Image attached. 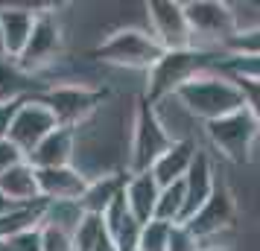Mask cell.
<instances>
[{
  "instance_id": "1",
  "label": "cell",
  "mask_w": 260,
  "mask_h": 251,
  "mask_svg": "<svg viewBox=\"0 0 260 251\" xmlns=\"http://www.w3.org/2000/svg\"><path fill=\"white\" fill-rule=\"evenodd\" d=\"M176 102L190 117H199L202 123H211V120H219L231 111H240L243 108V94L231 76L225 73H202L196 79H190L187 85H181L176 94Z\"/></svg>"
},
{
  "instance_id": "2",
  "label": "cell",
  "mask_w": 260,
  "mask_h": 251,
  "mask_svg": "<svg viewBox=\"0 0 260 251\" xmlns=\"http://www.w3.org/2000/svg\"><path fill=\"white\" fill-rule=\"evenodd\" d=\"M216 67V56L202 47H187V50H167L158 59L152 70H149V88H146V99L149 102H161L167 96H173L187 85L190 79H196L202 73H208Z\"/></svg>"
},
{
  "instance_id": "3",
  "label": "cell",
  "mask_w": 260,
  "mask_h": 251,
  "mask_svg": "<svg viewBox=\"0 0 260 251\" xmlns=\"http://www.w3.org/2000/svg\"><path fill=\"white\" fill-rule=\"evenodd\" d=\"M176 144L173 134L167 132L164 120L158 117V108L149 99H141L135 111V126H132V155L129 172H149L152 164Z\"/></svg>"
},
{
  "instance_id": "4",
  "label": "cell",
  "mask_w": 260,
  "mask_h": 251,
  "mask_svg": "<svg viewBox=\"0 0 260 251\" xmlns=\"http://www.w3.org/2000/svg\"><path fill=\"white\" fill-rule=\"evenodd\" d=\"M164 53L167 50L155 41L149 29H117L94 50L96 59L132 70H152Z\"/></svg>"
},
{
  "instance_id": "5",
  "label": "cell",
  "mask_w": 260,
  "mask_h": 251,
  "mask_svg": "<svg viewBox=\"0 0 260 251\" xmlns=\"http://www.w3.org/2000/svg\"><path fill=\"white\" fill-rule=\"evenodd\" d=\"M106 96H108L106 91L88 88V85H56V88H47V91H38L36 99L41 105H47L56 126L79 129V123L91 117L96 108L106 102Z\"/></svg>"
},
{
  "instance_id": "6",
  "label": "cell",
  "mask_w": 260,
  "mask_h": 251,
  "mask_svg": "<svg viewBox=\"0 0 260 251\" xmlns=\"http://www.w3.org/2000/svg\"><path fill=\"white\" fill-rule=\"evenodd\" d=\"M205 132L211 137V144L216 146L228 161H234V164L251 161L254 144L260 140V126L246 111V105L240 108V111L225 114V117H219V120L205 123Z\"/></svg>"
},
{
  "instance_id": "7",
  "label": "cell",
  "mask_w": 260,
  "mask_h": 251,
  "mask_svg": "<svg viewBox=\"0 0 260 251\" xmlns=\"http://www.w3.org/2000/svg\"><path fill=\"white\" fill-rule=\"evenodd\" d=\"M181 6H184L193 44H196V38H211L219 47H225L228 38L237 35L234 6L216 3V0H193V3H181Z\"/></svg>"
},
{
  "instance_id": "8",
  "label": "cell",
  "mask_w": 260,
  "mask_h": 251,
  "mask_svg": "<svg viewBox=\"0 0 260 251\" xmlns=\"http://www.w3.org/2000/svg\"><path fill=\"white\" fill-rule=\"evenodd\" d=\"M53 129H56L53 114H50L47 105H41V102L36 99V94H32V96H26V99H21V105H18V111H15L12 123H9L6 140L26 158L50 132H53Z\"/></svg>"
},
{
  "instance_id": "9",
  "label": "cell",
  "mask_w": 260,
  "mask_h": 251,
  "mask_svg": "<svg viewBox=\"0 0 260 251\" xmlns=\"http://www.w3.org/2000/svg\"><path fill=\"white\" fill-rule=\"evenodd\" d=\"M146 15H149V32L164 50L193 47V35H190L181 3H176V0H152L146 6Z\"/></svg>"
},
{
  "instance_id": "10",
  "label": "cell",
  "mask_w": 260,
  "mask_h": 251,
  "mask_svg": "<svg viewBox=\"0 0 260 251\" xmlns=\"http://www.w3.org/2000/svg\"><path fill=\"white\" fill-rule=\"evenodd\" d=\"M231 222H234V199H231V190L216 181V190L211 193V199L202 204L187 222H181V225H187L202 239V245H208L213 237H219L222 231H228Z\"/></svg>"
},
{
  "instance_id": "11",
  "label": "cell",
  "mask_w": 260,
  "mask_h": 251,
  "mask_svg": "<svg viewBox=\"0 0 260 251\" xmlns=\"http://www.w3.org/2000/svg\"><path fill=\"white\" fill-rule=\"evenodd\" d=\"M59 53H61V29H59V24H56V18H53L50 12H38L36 15V26H32V35H29L24 53L18 56L15 64L29 76L36 67L56 61Z\"/></svg>"
},
{
  "instance_id": "12",
  "label": "cell",
  "mask_w": 260,
  "mask_h": 251,
  "mask_svg": "<svg viewBox=\"0 0 260 251\" xmlns=\"http://www.w3.org/2000/svg\"><path fill=\"white\" fill-rule=\"evenodd\" d=\"M36 178H38V196L44 202H79L88 181H91L73 164L71 167L36 169Z\"/></svg>"
},
{
  "instance_id": "13",
  "label": "cell",
  "mask_w": 260,
  "mask_h": 251,
  "mask_svg": "<svg viewBox=\"0 0 260 251\" xmlns=\"http://www.w3.org/2000/svg\"><path fill=\"white\" fill-rule=\"evenodd\" d=\"M76 155V129L56 126L41 144L26 155L32 169H53V167H71Z\"/></svg>"
},
{
  "instance_id": "14",
  "label": "cell",
  "mask_w": 260,
  "mask_h": 251,
  "mask_svg": "<svg viewBox=\"0 0 260 251\" xmlns=\"http://www.w3.org/2000/svg\"><path fill=\"white\" fill-rule=\"evenodd\" d=\"M181 184H184V222H187L190 216L211 199V193L216 190V175H213V164L208 158V152H202V149L196 152Z\"/></svg>"
},
{
  "instance_id": "15",
  "label": "cell",
  "mask_w": 260,
  "mask_h": 251,
  "mask_svg": "<svg viewBox=\"0 0 260 251\" xmlns=\"http://www.w3.org/2000/svg\"><path fill=\"white\" fill-rule=\"evenodd\" d=\"M103 225L111 239V245L117 251H138V239H141V222L132 216L129 204H126V193L111 202L106 213H103Z\"/></svg>"
},
{
  "instance_id": "16",
  "label": "cell",
  "mask_w": 260,
  "mask_h": 251,
  "mask_svg": "<svg viewBox=\"0 0 260 251\" xmlns=\"http://www.w3.org/2000/svg\"><path fill=\"white\" fill-rule=\"evenodd\" d=\"M196 144L190 140V137H178L176 144L167 149L164 155L158 158L149 169V175L155 178L158 187H170V184H178V181L187 175L190 164H193V158H196Z\"/></svg>"
},
{
  "instance_id": "17",
  "label": "cell",
  "mask_w": 260,
  "mask_h": 251,
  "mask_svg": "<svg viewBox=\"0 0 260 251\" xmlns=\"http://www.w3.org/2000/svg\"><path fill=\"white\" fill-rule=\"evenodd\" d=\"M126 181H129V172L126 169L106 172V175H94V178L88 181L82 199H79L82 210L85 213H94V216H103L111 207V202L126 193Z\"/></svg>"
},
{
  "instance_id": "18",
  "label": "cell",
  "mask_w": 260,
  "mask_h": 251,
  "mask_svg": "<svg viewBox=\"0 0 260 251\" xmlns=\"http://www.w3.org/2000/svg\"><path fill=\"white\" fill-rule=\"evenodd\" d=\"M32 26H36V12L21 9V6L0 9V32H3V50L9 61H18V56L24 53L26 41L32 35Z\"/></svg>"
},
{
  "instance_id": "19",
  "label": "cell",
  "mask_w": 260,
  "mask_h": 251,
  "mask_svg": "<svg viewBox=\"0 0 260 251\" xmlns=\"http://www.w3.org/2000/svg\"><path fill=\"white\" fill-rule=\"evenodd\" d=\"M0 199H6V202H12V204L41 202L36 169L29 167V161H21V164H15L12 169H6L0 175Z\"/></svg>"
},
{
  "instance_id": "20",
  "label": "cell",
  "mask_w": 260,
  "mask_h": 251,
  "mask_svg": "<svg viewBox=\"0 0 260 251\" xmlns=\"http://www.w3.org/2000/svg\"><path fill=\"white\" fill-rule=\"evenodd\" d=\"M158 193H161V187L155 184V178L149 172H129V181H126V204H129L132 216L141 225H146V222L155 219Z\"/></svg>"
},
{
  "instance_id": "21",
  "label": "cell",
  "mask_w": 260,
  "mask_h": 251,
  "mask_svg": "<svg viewBox=\"0 0 260 251\" xmlns=\"http://www.w3.org/2000/svg\"><path fill=\"white\" fill-rule=\"evenodd\" d=\"M41 207H44V199L36 204H18L12 210L0 216V239H12L24 231H32V228L41 225Z\"/></svg>"
},
{
  "instance_id": "22",
  "label": "cell",
  "mask_w": 260,
  "mask_h": 251,
  "mask_svg": "<svg viewBox=\"0 0 260 251\" xmlns=\"http://www.w3.org/2000/svg\"><path fill=\"white\" fill-rule=\"evenodd\" d=\"M82 216H85V210L79 202H44V207H41V225L59 228V231L73 237V231L79 228Z\"/></svg>"
},
{
  "instance_id": "23",
  "label": "cell",
  "mask_w": 260,
  "mask_h": 251,
  "mask_svg": "<svg viewBox=\"0 0 260 251\" xmlns=\"http://www.w3.org/2000/svg\"><path fill=\"white\" fill-rule=\"evenodd\" d=\"M32 96V82L15 61L0 59V102H12Z\"/></svg>"
},
{
  "instance_id": "24",
  "label": "cell",
  "mask_w": 260,
  "mask_h": 251,
  "mask_svg": "<svg viewBox=\"0 0 260 251\" xmlns=\"http://www.w3.org/2000/svg\"><path fill=\"white\" fill-rule=\"evenodd\" d=\"M155 219L167 222V225H181L184 222V184H170L161 187L158 193V204H155Z\"/></svg>"
},
{
  "instance_id": "25",
  "label": "cell",
  "mask_w": 260,
  "mask_h": 251,
  "mask_svg": "<svg viewBox=\"0 0 260 251\" xmlns=\"http://www.w3.org/2000/svg\"><path fill=\"white\" fill-rule=\"evenodd\" d=\"M106 237V225H103V216L85 213L79 228L73 231V251H94Z\"/></svg>"
},
{
  "instance_id": "26",
  "label": "cell",
  "mask_w": 260,
  "mask_h": 251,
  "mask_svg": "<svg viewBox=\"0 0 260 251\" xmlns=\"http://www.w3.org/2000/svg\"><path fill=\"white\" fill-rule=\"evenodd\" d=\"M216 64L225 76H243V79L260 82V56H228Z\"/></svg>"
},
{
  "instance_id": "27",
  "label": "cell",
  "mask_w": 260,
  "mask_h": 251,
  "mask_svg": "<svg viewBox=\"0 0 260 251\" xmlns=\"http://www.w3.org/2000/svg\"><path fill=\"white\" fill-rule=\"evenodd\" d=\"M170 228L167 222H146L141 228V239H138V251H167V242H170Z\"/></svg>"
},
{
  "instance_id": "28",
  "label": "cell",
  "mask_w": 260,
  "mask_h": 251,
  "mask_svg": "<svg viewBox=\"0 0 260 251\" xmlns=\"http://www.w3.org/2000/svg\"><path fill=\"white\" fill-rule=\"evenodd\" d=\"M222 50L228 56H260V26L237 32L234 38H228V44Z\"/></svg>"
},
{
  "instance_id": "29",
  "label": "cell",
  "mask_w": 260,
  "mask_h": 251,
  "mask_svg": "<svg viewBox=\"0 0 260 251\" xmlns=\"http://www.w3.org/2000/svg\"><path fill=\"white\" fill-rule=\"evenodd\" d=\"M202 239L190 231L187 225H173L170 228V242H167V251H202Z\"/></svg>"
},
{
  "instance_id": "30",
  "label": "cell",
  "mask_w": 260,
  "mask_h": 251,
  "mask_svg": "<svg viewBox=\"0 0 260 251\" xmlns=\"http://www.w3.org/2000/svg\"><path fill=\"white\" fill-rule=\"evenodd\" d=\"M243 94V105L246 111L254 117V123L260 126V82H251V79H243V76H231Z\"/></svg>"
},
{
  "instance_id": "31",
  "label": "cell",
  "mask_w": 260,
  "mask_h": 251,
  "mask_svg": "<svg viewBox=\"0 0 260 251\" xmlns=\"http://www.w3.org/2000/svg\"><path fill=\"white\" fill-rule=\"evenodd\" d=\"M41 228V251H73V237L59 228L38 225Z\"/></svg>"
},
{
  "instance_id": "32",
  "label": "cell",
  "mask_w": 260,
  "mask_h": 251,
  "mask_svg": "<svg viewBox=\"0 0 260 251\" xmlns=\"http://www.w3.org/2000/svg\"><path fill=\"white\" fill-rule=\"evenodd\" d=\"M21 161H26V158L21 155V152L6 140V137H0V175H3L6 169H12L15 164H21Z\"/></svg>"
},
{
  "instance_id": "33",
  "label": "cell",
  "mask_w": 260,
  "mask_h": 251,
  "mask_svg": "<svg viewBox=\"0 0 260 251\" xmlns=\"http://www.w3.org/2000/svg\"><path fill=\"white\" fill-rule=\"evenodd\" d=\"M26 99V96H24ZM21 105V99H12V102H0V137H6L9 134V123H12L15 111Z\"/></svg>"
},
{
  "instance_id": "34",
  "label": "cell",
  "mask_w": 260,
  "mask_h": 251,
  "mask_svg": "<svg viewBox=\"0 0 260 251\" xmlns=\"http://www.w3.org/2000/svg\"><path fill=\"white\" fill-rule=\"evenodd\" d=\"M94 251H117V248L111 245V239H108V234H106V237H103V242H100V245H96Z\"/></svg>"
},
{
  "instance_id": "35",
  "label": "cell",
  "mask_w": 260,
  "mask_h": 251,
  "mask_svg": "<svg viewBox=\"0 0 260 251\" xmlns=\"http://www.w3.org/2000/svg\"><path fill=\"white\" fill-rule=\"evenodd\" d=\"M202 251H234L231 245H205Z\"/></svg>"
},
{
  "instance_id": "36",
  "label": "cell",
  "mask_w": 260,
  "mask_h": 251,
  "mask_svg": "<svg viewBox=\"0 0 260 251\" xmlns=\"http://www.w3.org/2000/svg\"><path fill=\"white\" fill-rule=\"evenodd\" d=\"M0 59H6V50H3V32H0Z\"/></svg>"
}]
</instances>
